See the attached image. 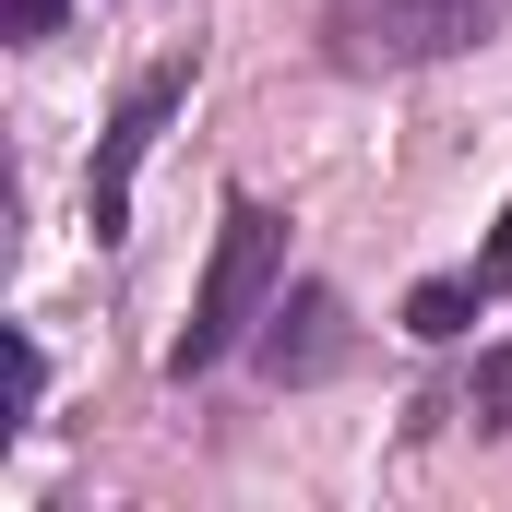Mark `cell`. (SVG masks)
I'll return each mask as SVG.
<instances>
[{
    "mask_svg": "<svg viewBox=\"0 0 512 512\" xmlns=\"http://www.w3.org/2000/svg\"><path fill=\"white\" fill-rule=\"evenodd\" d=\"M274 286H286V215H274V203H227L215 262H203V286H191V322H179L167 370L191 382V370H215L227 346H251V322L274 310Z\"/></svg>",
    "mask_w": 512,
    "mask_h": 512,
    "instance_id": "cell-1",
    "label": "cell"
},
{
    "mask_svg": "<svg viewBox=\"0 0 512 512\" xmlns=\"http://www.w3.org/2000/svg\"><path fill=\"white\" fill-rule=\"evenodd\" d=\"M489 24H501V0H334L322 48H334V72H429L453 48H477Z\"/></svg>",
    "mask_w": 512,
    "mask_h": 512,
    "instance_id": "cell-2",
    "label": "cell"
},
{
    "mask_svg": "<svg viewBox=\"0 0 512 512\" xmlns=\"http://www.w3.org/2000/svg\"><path fill=\"white\" fill-rule=\"evenodd\" d=\"M179 96H191V60H155V72L120 96V120H108V143H96V179H84L96 239H120V227H131V179H143V155H155V131H167Z\"/></svg>",
    "mask_w": 512,
    "mask_h": 512,
    "instance_id": "cell-3",
    "label": "cell"
},
{
    "mask_svg": "<svg viewBox=\"0 0 512 512\" xmlns=\"http://www.w3.org/2000/svg\"><path fill=\"white\" fill-rule=\"evenodd\" d=\"M346 346H358V334H346V298H334V286H286V298L262 310V382H274V393L334 382Z\"/></svg>",
    "mask_w": 512,
    "mask_h": 512,
    "instance_id": "cell-4",
    "label": "cell"
},
{
    "mask_svg": "<svg viewBox=\"0 0 512 512\" xmlns=\"http://www.w3.org/2000/svg\"><path fill=\"white\" fill-rule=\"evenodd\" d=\"M477 310H489V262H477V274H429V286H405V334H417V346L477 334Z\"/></svg>",
    "mask_w": 512,
    "mask_h": 512,
    "instance_id": "cell-5",
    "label": "cell"
},
{
    "mask_svg": "<svg viewBox=\"0 0 512 512\" xmlns=\"http://www.w3.org/2000/svg\"><path fill=\"white\" fill-rule=\"evenodd\" d=\"M465 417H477V441H489V429H512V346H489V358H477V382H465Z\"/></svg>",
    "mask_w": 512,
    "mask_h": 512,
    "instance_id": "cell-6",
    "label": "cell"
},
{
    "mask_svg": "<svg viewBox=\"0 0 512 512\" xmlns=\"http://www.w3.org/2000/svg\"><path fill=\"white\" fill-rule=\"evenodd\" d=\"M36 393H48V358H36V334H12V417H0V429H24Z\"/></svg>",
    "mask_w": 512,
    "mask_h": 512,
    "instance_id": "cell-7",
    "label": "cell"
},
{
    "mask_svg": "<svg viewBox=\"0 0 512 512\" xmlns=\"http://www.w3.org/2000/svg\"><path fill=\"white\" fill-rule=\"evenodd\" d=\"M36 36H60V0H12V48H36Z\"/></svg>",
    "mask_w": 512,
    "mask_h": 512,
    "instance_id": "cell-8",
    "label": "cell"
},
{
    "mask_svg": "<svg viewBox=\"0 0 512 512\" xmlns=\"http://www.w3.org/2000/svg\"><path fill=\"white\" fill-rule=\"evenodd\" d=\"M489 286H512V203H501V239H489Z\"/></svg>",
    "mask_w": 512,
    "mask_h": 512,
    "instance_id": "cell-9",
    "label": "cell"
}]
</instances>
